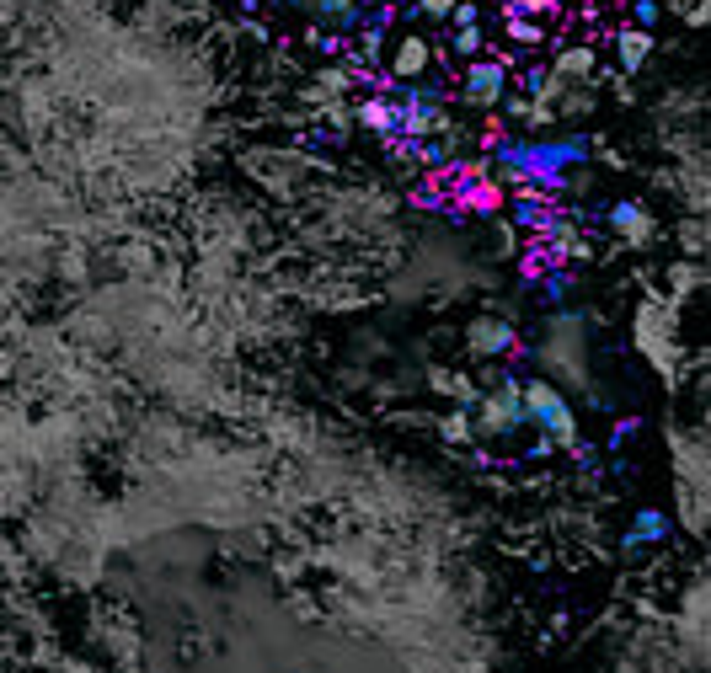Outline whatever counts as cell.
Listing matches in <instances>:
<instances>
[{
    "instance_id": "ba28073f",
    "label": "cell",
    "mask_w": 711,
    "mask_h": 673,
    "mask_svg": "<svg viewBox=\"0 0 711 673\" xmlns=\"http://www.w3.org/2000/svg\"><path fill=\"white\" fill-rule=\"evenodd\" d=\"M503 6H508V11H514V17H524V11H530V17H535V11H546V6H556V0H503Z\"/></svg>"
},
{
    "instance_id": "3957f363",
    "label": "cell",
    "mask_w": 711,
    "mask_h": 673,
    "mask_svg": "<svg viewBox=\"0 0 711 673\" xmlns=\"http://www.w3.org/2000/svg\"><path fill=\"white\" fill-rule=\"evenodd\" d=\"M466 97L482 107V102H498L503 97V70L498 65H471L466 70Z\"/></svg>"
},
{
    "instance_id": "9c48e42d",
    "label": "cell",
    "mask_w": 711,
    "mask_h": 673,
    "mask_svg": "<svg viewBox=\"0 0 711 673\" xmlns=\"http://www.w3.org/2000/svg\"><path fill=\"white\" fill-rule=\"evenodd\" d=\"M637 22H658V6H653V0H637Z\"/></svg>"
},
{
    "instance_id": "277c9868",
    "label": "cell",
    "mask_w": 711,
    "mask_h": 673,
    "mask_svg": "<svg viewBox=\"0 0 711 673\" xmlns=\"http://www.w3.org/2000/svg\"><path fill=\"white\" fill-rule=\"evenodd\" d=\"M423 65H428V49L417 38H407V43H401V54H396V75H401V81H412Z\"/></svg>"
},
{
    "instance_id": "8992f818",
    "label": "cell",
    "mask_w": 711,
    "mask_h": 673,
    "mask_svg": "<svg viewBox=\"0 0 711 673\" xmlns=\"http://www.w3.org/2000/svg\"><path fill=\"white\" fill-rule=\"evenodd\" d=\"M476 342H482V348H508L514 337H508V326H498V321H492V326H482V337H476Z\"/></svg>"
},
{
    "instance_id": "52a82bcc",
    "label": "cell",
    "mask_w": 711,
    "mask_h": 673,
    "mask_svg": "<svg viewBox=\"0 0 711 673\" xmlns=\"http://www.w3.org/2000/svg\"><path fill=\"white\" fill-rule=\"evenodd\" d=\"M663 529H669V524H663V513H642V519H637V540H653V535H663Z\"/></svg>"
},
{
    "instance_id": "5b68a950",
    "label": "cell",
    "mask_w": 711,
    "mask_h": 673,
    "mask_svg": "<svg viewBox=\"0 0 711 673\" xmlns=\"http://www.w3.org/2000/svg\"><path fill=\"white\" fill-rule=\"evenodd\" d=\"M647 43H653L647 33H631V38H621V54H626V65H631V70H637V59L647 54Z\"/></svg>"
},
{
    "instance_id": "6da1fadb",
    "label": "cell",
    "mask_w": 711,
    "mask_h": 673,
    "mask_svg": "<svg viewBox=\"0 0 711 673\" xmlns=\"http://www.w3.org/2000/svg\"><path fill=\"white\" fill-rule=\"evenodd\" d=\"M417 203L423 209H450V214H492L508 203V193L482 161H444L417 182Z\"/></svg>"
},
{
    "instance_id": "7a4b0ae2",
    "label": "cell",
    "mask_w": 711,
    "mask_h": 673,
    "mask_svg": "<svg viewBox=\"0 0 711 673\" xmlns=\"http://www.w3.org/2000/svg\"><path fill=\"white\" fill-rule=\"evenodd\" d=\"M524 412H530L546 433H556V438H573V412L562 406V396L556 390H546V385H530L524 390Z\"/></svg>"
}]
</instances>
